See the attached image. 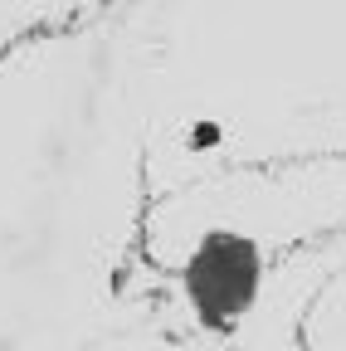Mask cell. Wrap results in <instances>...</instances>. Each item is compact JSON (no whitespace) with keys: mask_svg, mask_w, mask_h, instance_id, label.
<instances>
[{"mask_svg":"<svg viewBox=\"0 0 346 351\" xmlns=\"http://www.w3.org/2000/svg\"><path fill=\"white\" fill-rule=\"evenodd\" d=\"M258 283V249L254 239L234 234V230H210L200 234L190 263H186V288H190V302L200 307L205 322H220L225 313L249 302Z\"/></svg>","mask_w":346,"mask_h":351,"instance_id":"cell-1","label":"cell"},{"mask_svg":"<svg viewBox=\"0 0 346 351\" xmlns=\"http://www.w3.org/2000/svg\"><path fill=\"white\" fill-rule=\"evenodd\" d=\"M220 142H225V122H220V117H195V122L186 127V137H181V147H186L190 156L220 152Z\"/></svg>","mask_w":346,"mask_h":351,"instance_id":"cell-2","label":"cell"}]
</instances>
